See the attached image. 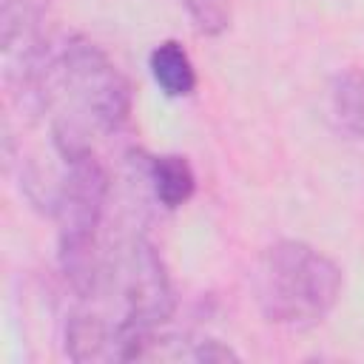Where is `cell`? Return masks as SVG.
Instances as JSON below:
<instances>
[{"label": "cell", "mask_w": 364, "mask_h": 364, "mask_svg": "<svg viewBox=\"0 0 364 364\" xmlns=\"http://www.w3.org/2000/svg\"><path fill=\"white\" fill-rule=\"evenodd\" d=\"M341 267L318 247L296 239L270 245L256 270L259 307L282 327H313L330 316L341 296Z\"/></svg>", "instance_id": "obj_1"}, {"label": "cell", "mask_w": 364, "mask_h": 364, "mask_svg": "<svg viewBox=\"0 0 364 364\" xmlns=\"http://www.w3.org/2000/svg\"><path fill=\"white\" fill-rule=\"evenodd\" d=\"M60 156L65 159V173L54 196L60 264L74 293L91 296L102 273L97 256V233L108 199V173L91 148Z\"/></svg>", "instance_id": "obj_2"}, {"label": "cell", "mask_w": 364, "mask_h": 364, "mask_svg": "<svg viewBox=\"0 0 364 364\" xmlns=\"http://www.w3.org/2000/svg\"><path fill=\"white\" fill-rule=\"evenodd\" d=\"M51 71L57 91H63L80 111V136L82 125L97 128L102 134H114L128 122L131 85L125 74L117 68V63L94 40L68 37Z\"/></svg>", "instance_id": "obj_3"}, {"label": "cell", "mask_w": 364, "mask_h": 364, "mask_svg": "<svg viewBox=\"0 0 364 364\" xmlns=\"http://www.w3.org/2000/svg\"><path fill=\"white\" fill-rule=\"evenodd\" d=\"M148 179H151L156 202L162 208H168V210L182 208L193 196V191H196V173H193L191 162L185 156H179V154L151 156Z\"/></svg>", "instance_id": "obj_4"}, {"label": "cell", "mask_w": 364, "mask_h": 364, "mask_svg": "<svg viewBox=\"0 0 364 364\" xmlns=\"http://www.w3.org/2000/svg\"><path fill=\"white\" fill-rule=\"evenodd\" d=\"M148 68L154 82L168 97H188L196 88V68L191 63V54L176 40H162L159 46H154Z\"/></svg>", "instance_id": "obj_5"}, {"label": "cell", "mask_w": 364, "mask_h": 364, "mask_svg": "<svg viewBox=\"0 0 364 364\" xmlns=\"http://www.w3.org/2000/svg\"><path fill=\"white\" fill-rule=\"evenodd\" d=\"M330 108L347 134L364 139V68H347L336 74L330 85Z\"/></svg>", "instance_id": "obj_6"}, {"label": "cell", "mask_w": 364, "mask_h": 364, "mask_svg": "<svg viewBox=\"0 0 364 364\" xmlns=\"http://www.w3.org/2000/svg\"><path fill=\"white\" fill-rule=\"evenodd\" d=\"M196 26L208 37H219L230 26V0H179Z\"/></svg>", "instance_id": "obj_7"}, {"label": "cell", "mask_w": 364, "mask_h": 364, "mask_svg": "<svg viewBox=\"0 0 364 364\" xmlns=\"http://www.w3.org/2000/svg\"><path fill=\"white\" fill-rule=\"evenodd\" d=\"M193 358H199V361H228V358H239V355L230 347H225L222 341H199Z\"/></svg>", "instance_id": "obj_8"}]
</instances>
